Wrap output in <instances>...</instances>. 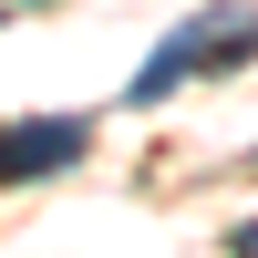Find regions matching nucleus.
<instances>
[{
  "mask_svg": "<svg viewBox=\"0 0 258 258\" xmlns=\"http://www.w3.org/2000/svg\"><path fill=\"white\" fill-rule=\"evenodd\" d=\"M248 176H258V145H248Z\"/></svg>",
  "mask_w": 258,
  "mask_h": 258,
  "instance_id": "4",
  "label": "nucleus"
},
{
  "mask_svg": "<svg viewBox=\"0 0 258 258\" xmlns=\"http://www.w3.org/2000/svg\"><path fill=\"white\" fill-rule=\"evenodd\" d=\"M258 52V11H238V0H207L197 21H176V31L155 41V52L135 62V83H124V103H165L176 83H197V73H217V62H248Z\"/></svg>",
  "mask_w": 258,
  "mask_h": 258,
  "instance_id": "1",
  "label": "nucleus"
},
{
  "mask_svg": "<svg viewBox=\"0 0 258 258\" xmlns=\"http://www.w3.org/2000/svg\"><path fill=\"white\" fill-rule=\"evenodd\" d=\"M227 248H238V258H258V217H248V227H238V238H227Z\"/></svg>",
  "mask_w": 258,
  "mask_h": 258,
  "instance_id": "3",
  "label": "nucleus"
},
{
  "mask_svg": "<svg viewBox=\"0 0 258 258\" xmlns=\"http://www.w3.org/2000/svg\"><path fill=\"white\" fill-rule=\"evenodd\" d=\"M83 155H93V124L83 114H21V124H0V186H41V176H62Z\"/></svg>",
  "mask_w": 258,
  "mask_h": 258,
  "instance_id": "2",
  "label": "nucleus"
}]
</instances>
